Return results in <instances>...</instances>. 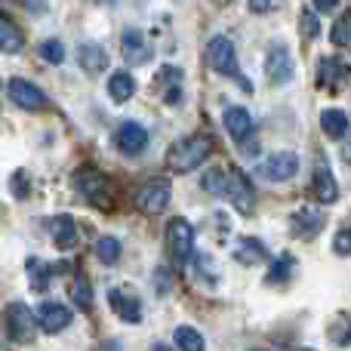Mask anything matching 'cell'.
<instances>
[{
  "label": "cell",
  "mask_w": 351,
  "mask_h": 351,
  "mask_svg": "<svg viewBox=\"0 0 351 351\" xmlns=\"http://www.w3.org/2000/svg\"><path fill=\"white\" fill-rule=\"evenodd\" d=\"M321 34V22L315 19V12H302V37H317Z\"/></svg>",
  "instance_id": "cell-33"
},
{
  "label": "cell",
  "mask_w": 351,
  "mask_h": 351,
  "mask_svg": "<svg viewBox=\"0 0 351 351\" xmlns=\"http://www.w3.org/2000/svg\"><path fill=\"white\" fill-rule=\"evenodd\" d=\"M77 188L84 191V197L86 200H93V204H99V206H105L108 204V197H111V185H108V179H105L102 173H96V170H84V173H77Z\"/></svg>",
  "instance_id": "cell-11"
},
{
  "label": "cell",
  "mask_w": 351,
  "mask_h": 351,
  "mask_svg": "<svg viewBox=\"0 0 351 351\" xmlns=\"http://www.w3.org/2000/svg\"><path fill=\"white\" fill-rule=\"evenodd\" d=\"M216 3H219V6H222V3H228V0H216Z\"/></svg>",
  "instance_id": "cell-40"
},
{
  "label": "cell",
  "mask_w": 351,
  "mask_h": 351,
  "mask_svg": "<svg viewBox=\"0 0 351 351\" xmlns=\"http://www.w3.org/2000/svg\"><path fill=\"white\" fill-rule=\"evenodd\" d=\"M173 339H176V346H179V351H204V336L194 327H179Z\"/></svg>",
  "instance_id": "cell-26"
},
{
  "label": "cell",
  "mask_w": 351,
  "mask_h": 351,
  "mask_svg": "<svg viewBox=\"0 0 351 351\" xmlns=\"http://www.w3.org/2000/svg\"><path fill=\"white\" fill-rule=\"evenodd\" d=\"M43 3H47V0H28V10H34V12H37Z\"/></svg>",
  "instance_id": "cell-38"
},
{
  "label": "cell",
  "mask_w": 351,
  "mask_h": 351,
  "mask_svg": "<svg viewBox=\"0 0 351 351\" xmlns=\"http://www.w3.org/2000/svg\"><path fill=\"white\" fill-rule=\"evenodd\" d=\"M49 231H53V241L59 250H68L77 243V225H74L71 216H65V213H59V216H53V222H49Z\"/></svg>",
  "instance_id": "cell-18"
},
{
  "label": "cell",
  "mask_w": 351,
  "mask_h": 351,
  "mask_svg": "<svg viewBox=\"0 0 351 351\" xmlns=\"http://www.w3.org/2000/svg\"><path fill=\"white\" fill-rule=\"evenodd\" d=\"M40 59L53 62V65H59L62 59H65V47H62L59 40H43L40 43Z\"/></svg>",
  "instance_id": "cell-31"
},
{
  "label": "cell",
  "mask_w": 351,
  "mask_h": 351,
  "mask_svg": "<svg viewBox=\"0 0 351 351\" xmlns=\"http://www.w3.org/2000/svg\"><path fill=\"white\" fill-rule=\"evenodd\" d=\"M121 253H123V247L117 237H99L96 241V256H99V262H105V265H117Z\"/></svg>",
  "instance_id": "cell-25"
},
{
  "label": "cell",
  "mask_w": 351,
  "mask_h": 351,
  "mask_svg": "<svg viewBox=\"0 0 351 351\" xmlns=\"http://www.w3.org/2000/svg\"><path fill=\"white\" fill-rule=\"evenodd\" d=\"M213 152V142L204 136H191V139H179L176 145L167 152V167L173 173H188L194 167H200Z\"/></svg>",
  "instance_id": "cell-1"
},
{
  "label": "cell",
  "mask_w": 351,
  "mask_h": 351,
  "mask_svg": "<svg viewBox=\"0 0 351 351\" xmlns=\"http://www.w3.org/2000/svg\"><path fill=\"white\" fill-rule=\"evenodd\" d=\"M6 90H10V99L19 105V108L25 111H37L47 105V96H43V90L37 84H31V80L25 77H12L10 84H6Z\"/></svg>",
  "instance_id": "cell-6"
},
{
  "label": "cell",
  "mask_w": 351,
  "mask_h": 351,
  "mask_svg": "<svg viewBox=\"0 0 351 351\" xmlns=\"http://www.w3.org/2000/svg\"><path fill=\"white\" fill-rule=\"evenodd\" d=\"M348 65L339 59H321V68H317V86L324 90H339L342 80H348Z\"/></svg>",
  "instance_id": "cell-17"
},
{
  "label": "cell",
  "mask_w": 351,
  "mask_h": 351,
  "mask_svg": "<svg viewBox=\"0 0 351 351\" xmlns=\"http://www.w3.org/2000/svg\"><path fill=\"white\" fill-rule=\"evenodd\" d=\"M259 173L265 176L268 182H287L299 173V158L290 152H280V154H271L265 164L259 167Z\"/></svg>",
  "instance_id": "cell-10"
},
{
  "label": "cell",
  "mask_w": 351,
  "mask_h": 351,
  "mask_svg": "<svg viewBox=\"0 0 351 351\" xmlns=\"http://www.w3.org/2000/svg\"><path fill=\"white\" fill-rule=\"evenodd\" d=\"M206 56H210L213 71L225 74V77H237V56H234V43H231L228 37H222V34L213 37Z\"/></svg>",
  "instance_id": "cell-5"
},
{
  "label": "cell",
  "mask_w": 351,
  "mask_h": 351,
  "mask_svg": "<svg viewBox=\"0 0 351 351\" xmlns=\"http://www.w3.org/2000/svg\"><path fill=\"white\" fill-rule=\"evenodd\" d=\"M167 250H170V259L176 265H185L194 253V228L185 219H173L170 228H167Z\"/></svg>",
  "instance_id": "cell-2"
},
{
  "label": "cell",
  "mask_w": 351,
  "mask_h": 351,
  "mask_svg": "<svg viewBox=\"0 0 351 351\" xmlns=\"http://www.w3.org/2000/svg\"><path fill=\"white\" fill-rule=\"evenodd\" d=\"M108 93H111V99H114V102H130V99H133V93H136V80L130 77L127 71L111 74Z\"/></svg>",
  "instance_id": "cell-23"
},
{
  "label": "cell",
  "mask_w": 351,
  "mask_h": 351,
  "mask_svg": "<svg viewBox=\"0 0 351 351\" xmlns=\"http://www.w3.org/2000/svg\"><path fill=\"white\" fill-rule=\"evenodd\" d=\"M170 197H173V188L167 179H148L139 188V206L148 216H160L167 210V204H170Z\"/></svg>",
  "instance_id": "cell-4"
},
{
  "label": "cell",
  "mask_w": 351,
  "mask_h": 351,
  "mask_svg": "<svg viewBox=\"0 0 351 351\" xmlns=\"http://www.w3.org/2000/svg\"><path fill=\"white\" fill-rule=\"evenodd\" d=\"M265 247L256 237H241V243L234 247V259L241 265H259V262H265Z\"/></svg>",
  "instance_id": "cell-20"
},
{
  "label": "cell",
  "mask_w": 351,
  "mask_h": 351,
  "mask_svg": "<svg viewBox=\"0 0 351 351\" xmlns=\"http://www.w3.org/2000/svg\"><path fill=\"white\" fill-rule=\"evenodd\" d=\"M121 49H123V59H127L130 65H145V62H152V56H154V49H152V43H148V37L142 34V31H136V28L123 31Z\"/></svg>",
  "instance_id": "cell-12"
},
{
  "label": "cell",
  "mask_w": 351,
  "mask_h": 351,
  "mask_svg": "<svg viewBox=\"0 0 351 351\" xmlns=\"http://www.w3.org/2000/svg\"><path fill=\"white\" fill-rule=\"evenodd\" d=\"M250 10L253 12H268L271 10V0H250Z\"/></svg>",
  "instance_id": "cell-35"
},
{
  "label": "cell",
  "mask_w": 351,
  "mask_h": 351,
  "mask_svg": "<svg viewBox=\"0 0 351 351\" xmlns=\"http://www.w3.org/2000/svg\"><path fill=\"white\" fill-rule=\"evenodd\" d=\"M333 250H336L339 256H351V228H342L339 234H336Z\"/></svg>",
  "instance_id": "cell-34"
},
{
  "label": "cell",
  "mask_w": 351,
  "mask_h": 351,
  "mask_svg": "<svg viewBox=\"0 0 351 351\" xmlns=\"http://www.w3.org/2000/svg\"><path fill=\"white\" fill-rule=\"evenodd\" d=\"M6 327H10V336L16 342H31L34 339V330L40 324H37V317L31 315V308L25 302H12L6 308Z\"/></svg>",
  "instance_id": "cell-3"
},
{
  "label": "cell",
  "mask_w": 351,
  "mask_h": 351,
  "mask_svg": "<svg viewBox=\"0 0 351 351\" xmlns=\"http://www.w3.org/2000/svg\"><path fill=\"white\" fill-rule=\"evenodd\" d=\"M315 6L321 12H330V10H336V6H339V0H315Z\"/></svg>",
  "instance_id": "cell-36"
},
{
  "label": "cell",
  "mask_w": 351,
  "mask_h": 351,
  "mask_svg": "<svg viewBox=\"0 0 351 351\" xmlns=\"http://www.w3.org/2000/svg\"><path fill=\"white\" fill-rule=\"evenodd\" d=\"M22 47H25L22 31H19L6 16H0V53L12 56V53H22Z\"/></svg>",
  "instance_id": "cell-21"
},
{
  "label": "cell",
  "mask_w": 351,
  "mask_h": 351,
  "mask_svg": "<svg viewBox=\"0 0 351 351\" xmlns=\"http://www.w3.org/2000/svg\"><path fill=\"white\" fill-rule=\"evenodd\" d=\"M108 302L111 308L117 311V317L127 324H139L142 321V302L136 293H130L127 287H114V290L108 293Z\"/></svg>",
  "instance_id": "cell-8"
},
{
  "label": "cell",
  "mask_w": 351,
  "mask_h": 351,
  "mask_svg": "<svg viewBox=\"0 0 351 351\" xmlns=\"http://www.w3.org/2000/svg\"><path fill=\"white\" fill-rule=\"evenodd\" d=\"M253 351H268V348H253Z\"/></svg>",
  "instance_id": "cell-41"
},
{
  "label": "cell",
  "mask_w": 351,
  "mask_h": 351,
  "mask_svg": "<svg viewBox=\"0 0 351 351\" xmlns=\"http://www.w3.org/2000/svg\"><path fill=\"white\" fill-rule=\"evenodd\" d=\"M28 274H31V287H34L37 293L47 290V284H49V268L47 265H43V271H40V262L31 259L28 262Z\"/></svg>",
  "instance_id": "cell-29"
},
{
  "label": "cell",
  "mask_w": 351,
  "mask_h": 351,
  "mask_svg": "<svg viewBox=\"0 0 351 351\" xmlns=\"http://www.w3.org/2000/svg\"><path fill=\"white\" fill-rule=\"evenodd\" d=\"M114 142H117V148H121L123 154H130V158H136V154H142V152H145V148H148V133H145V130H142V123L127 121L121 130H117Z\"/></svg>",
  "instance_id": "cell-14"
},
{
  "label": "cell",
  "mask_w": 351,
  "mask_h": 351,
  "mask_svg": "<svg viewBox=\"0 0 351 351\" xmlns=\"http://www.w3.org/2000/svg\"><path fill=\"white\" fill-rule=\"evenodd\" d=\"M152 351H173V348H170V346H154Z\"/></svg>",
  "instance_id": "cell-39"
},
{
  "label": "cell",
  "mask_w": 351,
  "mask_h": 351,
  "mask_svg": "<svg viewBox=\"0 0 351 351\" xmlns=\"http://www.w3.org/2000/svg\"><path fill=\"white\" fill-rule=\"evenodd\" d=\"M321 130L330 136V139H342L348 133V114L339 108H330L321 114Z\"/></svg>",
  "instance_id": "cell-22"
},
{
  "label": "cell",
  "mask_w": 351,
  "mask_h": 351,
  "mask_svg": "<svg viewBox=\"0 0 351 351\" xmlns=\"http://www.w3.org/2000/svg\"><path fill=\"white\" fill-rule=\"evenodd\" d=\"M170 290V274L164 278V268H160V274H158V293H167Z\"/></svg>",
  "instance_id": "cell-37"
},
{
  "label": "cell",
  "mask_w": 351,
  "mask_h": 351,
  "mask_svg": "<svg viewBox=\"0 0 351 351\" xmlns=\"http://www.w3.org/2000/svg\"><path fill=\"white\" fill-rule=\"evenodd\" d=\"M293 265H296V262H293V256H280V259L271 265V271H268L265 280H268V284H284V280L293 274Z\"/></svg>",
  "instance_id": "cell-27"
},
{
  "label": "cell",
  "mask_w": 351,
  "mask_h": 351,
  "mask_svg": "<svg viewBox=\"0 0 351 351\" xmlns=\"http://www.w3.org/2000/svg\"><path fill=\"white\" fill-rule=\"evenodd\" d=\"M293 228H296V234L302 237H315L317 231L324 228V216L321 213H311V210H302L293 216Z\"/></svg>",
  "instance_id": "cell-24"
},
{
  "label": "cell",
  "mask_w": 351,
  "mask_h": 351,
  "mask_svg": "<svg viewBox=\"0 0 351 351\" xmlns=\"http://www.w3.org/2000/svg\"><path fill=\"white\" fill-rule=\"evenodd\" d=\"M225 130H228V136L231 139L237 142V145H241V142H247L250 136H253V117H250V111L247 108H228L225 111Z\"/></svg>",
  "instance_id": "cell-16"
},
{
  "label": "cell",
  "mask_w": 351,
  "mask_h": 351,
  "mask_svg": "<svg viewBox=\"0 0 351 351\" xmlns=\"http://www.w3.org/2000/svg\"><path fill=\"white\" fill-rule=\"evenodd\" d=\"M225 197L234 204V210L237 213H253V206H256V194H253V188H250V182H247V176H241V173H231L228 176V191H225Z\"/></svg>",
  "instance_id": "cell-13"
},
{
  "label": "cell",
  "mask_w": 351,
  "mask_h": 351,
  "mask_svg": "<svg viewBox=\"0 0 351 351\" xmlns=\"http://www.w3.org/2000/svg\"><path fill=\"white\" fill-rule=\"evenodd\" d=\"M71 299L80 305V308H90V305H93V290H90V284H86L84 274H77V278H74V284H71Z\"/></svg>",
  "instance_id": "cell-28"
},
{
  "label": "cell",
  "mask_w": 351,
  "mask_h": 351,
  "mask_svg": "<svg viewBox=\"0 0 351 351\" xmlns=\"http://www.w3.org/2000/svg\"><path fill=\"white\" fill-rule=\"evenodd\" d=\"M265 77H268V84H274V86L287 84V80L293 77V56L287 47H280V43L271 47V53H268V59H265Z\"/></svg>",
  "instance_id": "cell-7"
},
{
  "label": "cell",
  "mask_w": 351,
  "mask_h": 351,
  "mask_svg": "<svg viewBox=\"0 0 351 351\" xmlns=\"http://www.w3.org/2000/svg\"><path fill=\"white\" fill-rule=\"evenodd\" d=\"M77 62L86 74H102L108 68V53H105L99 43H84L77 53Z\"/></svg>",
  "instance_id": "cell-19"
},
{
  "label": "cell",
  "mask_w": 351,
  "mask_h": 351,
  "mask_svg": "<svg viewBox=\"0 0 351 351\" xmlns=\"http://www.w3.org/2000/svg\"><path fill=\"white\" fill-rule=\"evenodd\" d=\"M37 324H40L43 333H59V330H65L71 324V308L59 302H43L37 308Z\"/></svg>",
  "instance_id": "cell-15"
},
{
  "label": "cell",
  "mask_w": 351,
  "mask_h": 351,
  "mask_svg": "<svg viewBox=\"0 0 351 351\" xmlns=\"http://www.w3.org/2000/svg\"><path fill=\"white\" fill-rule=\"evenodd\" d=\"M311 191H315V197L321 200V204H336V200H339V185H336L327 158H317L315 179H311Z\"/></svg>",
  "instance_id": "cell-9"
},
{
  "label": "cell",
  "mask_w": 351,
  "mask_h": 351,
  "mask_svg": "<svg viewBox=\"0 0 351 351\" xmlns=\"http://www.w3.org/2000/svg\"><path fill=\"white\" fill-rule=\"evenodd\" d=\"M333 43H339V47L351 43V12H348V16H342L339 22H336V28H333Z\"/></svg>",
  "instance_id": "cell-32"
},
{
  "label": "cell",
  "mask_w": 351,
  "mask_h": 351,
  "mask_svg": "<svg viewBox=\"0 0 351 351\" xmlns=\"http://www.w3.org/2000/svg\"><path fill=\"white\" fill-rule=\"evenodd\" d=\"M204 188H206V191H210V194H225V191H228V176H225L222 170H213V173H206Z\"/></svg>",
  "instance_id": "cell-30"
}]
</instances>
